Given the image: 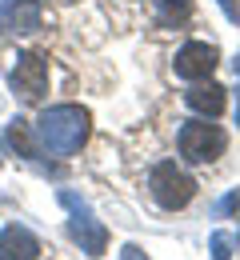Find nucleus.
<instances>
[{"mask_svg":"<svg viewBox=\"0 0 240 260\" xmlns=\"http://www.w3.org/2000/svg\"><path fill=\"white\" fill-rule=\"evenodd\" d=\"M4 140L24 156V160H36L40 156V144H36V132H32V124L28 120H12L8 124V132H4Z\"/></svg>","mask_w":240,"mask_h":260,"instance_id":"nucleus-10","label":"nucleus"},{"mask_svg":"<svg viewBox=\"0 0 240 260\" xmlns=\"http://www.w3.org/2000/svg\"><path fill=\"white\" fill-rule=\"evenodd\" d=\"M12 92L20 100H36L44 96V88H48V60L40 56V52H24V56H16V64H12Z\"/></svg>","mask_w":240,"mask_h":260,"instance_id":"nucleus-5","label":"nucleus"},{"mask_svg":"<svg viewBox=\"0 0 240 260\" xmlns=\"http://www.w3.org/2000/svg\"><path fill=\"white\" fill-rule=\"evenodd\" d=\"M184 104L200 116H220L224 112V88L220 84H196V88L184 92Z\"/></svg>","mask_w":240,"mask_h":260,"instance_id":"nucleus-9","label":"nucleus"},{"mask_svg":"<svg viewBox=\"0 0 240 260\" xmlns=\"http://www.w3.org/2000/svg\"><path fill=\"white\" fill-rule=\"evenodd\" d=\"M236 76H240V56H236ZM236 124H240V100H236Z\"/></svg>","mask_w":240,"mask_h":260,"instance_id":"nucleus-16","label":"nucleus"},{"mask_svg":"<svg viewBox=\"0 0 240 260\" xmlns=\"http://www.w3.org/2000/svg\"><path fill=\"white\" fill-rule=\"evenodd\" d=\"M176 140H180V156L188 164H212L216 156H224V148H228V136L216 124H208V120H188Z\"/></svg>","mask_w":240,"mask_h":260,"instance_id":"nucleus-2","label":"nucleus"},{"mask_svg":"<svg viewBox=\"0 0 240 260\" xmlns=\"http://www.w3.org/2000/svg\"><path fill=\"white\" fill-rule=\"evenodd\" d=\"M152 12L160 28H180L192 16V0H152Z\"/></svg>","mask_w":240,"mask_h":260,"instance_id":"nucleus-11","label":"nucleus"},{"mask_svg":"<svg viewBox=\"0 0 240 260\" xmlns=\"http://www.w3.org/2000/svg\"><path fill=\"white\" fill-rule=\"evenodd\" d=\"M32 132H36L40 152H48V156H72V152H80V144L88 136V112L80 104L44 108L40 120L32 124Z\"/></svg>","mask_w":240,"mask_h":260,"instance_id":"nucleus-1","label":"nucleus"},{"mask_svg":"<svg viewBox=\"0 0 240 260\" xmlns=\"http://www.w3.org/2000/svg\"><path fill=\"white\" fill-rule=\"evenodd\" d=\"M120 260H148V256H144V248H136V244H124Z\"/></svg>","mask_w":240,"mask_h":260,"instance_id":"nucleus-15","label":"nucleus"},{"mask_svg":"<svg viewBox=\"0 0 240 260\" xmlns=\"http://www.w3.org/2000/svg\"><path fill=\"white\" fill-rule=\"evenodd\" d=\"M40 240L24 224H8L0 232V260H36Z\"/></svg>","mask_w":240,"mask_h":260,"instance_id":"nucleus-8","label":"nucleus"},{"mask_svg":"<svg viewBox=\"0 0 240 260\" xmlns=\"http://www.w3.org/2000/svg\"><path fill=\"white\" fill-rule=\"evenodd\" d=\"M0 20L12 32H36L44 20V8L40 0H0Z\"/></svg>","mask_w":240,"mask_h":260,"instance_id":"nucleus-7","label":"nucleus"},{"mask_svg":"<svg viewBox=\"0 0 240 260\" xmlns=\"http://www.w3.org/2000/svg\"><path fill=\"white\" fill-rule=\"evenodd\" d=\"M60 204L72 212V216H68V232H72V240L80 244V252L100 256L104 248H108V228L88 212V204H84L76 192H60Z\"/></svg>","mask_w":240,"mask_h":260,"instance_id":"nucleus-3","label":"nucleus"},{"mask_svg":"<svg viewBox=\"0 0 240 260\" xmlns=\"http://www.w3.org/2000/svg\"><path fill=\"white\" fill-rule=\"evenodd\" d=\"M228 212H236V216H240V192H228L220 204H216V216H228Z\"/></svg>","mask_w":240,"mask_h":260,"instance_id":"nucleus-13","label":"nucleus"},{"mask_svg":"<svg viewBox=\"0 0 240 260\" xmlns=\"http://www.w3.org/2000/svg\"><path fill=\"white\" fill-rule=\"evenodd\" d=\"M176 76H184V80H204L208 72L216 68V48L212 44H200V40H188L180 52H176Z\"/></svg>","mask_w":240,"mask_h":260,"instance_id":"nucleus-6","label":"nucleus"},{"mask_svg":"<svg viewBox=\"0 0 240 260\" xmlns=\"http://www.w3.org/2000/svg\"><path fill=\"white\" fill-rule=\"evenodd\" d=\"M232 256V236L228 232H212V260H228Z\"/></svg>","mask_w":240,"mask_h":260,"instance_id":"nucleus-12","label":"nucleus"},{"mask_svg":"<svg viewBox=\"0 0 240 260\" xmlns=\"http://www.w3.org/2000/svg\"><path fill=\"white\" fill-rule=\"evenodd\" d=\"M4 156H8V152H4V136H0V164H4Z\"/></svg>","mask_w":240,"mask_h":260,"instance_id":"nucleus-17","label":"nucleus"},{"mask_svg":"<svg viewBox=\"0 0 240 260\" xmlns=\"http://www.w3.org/2000/svg\"><path fill=\"white\" fill-rule=\"evenodd\" d=\"M220 8H224V16L232 20V24H240V0H216Z\"/></svg>","mask_w":240,"mask_h":260,"instance_id":"nucleus-14","label":"nucleus"},{"mask_svg":"<svg viewBox=\"0 0 240 260\" xmlns=\"http://www.w3.org/2000/svg\"><path fill=\"white\" fill-rule=\"evenodd\" d=\"M148 192H152V200H156L164 212H176V208H184V204L196 196V184H192V176H184L172 160H164V164L152 168Z\"/></svg>","mask_w":240,"mask_h":260,"instance_id":"nucleus-4","label":"nucleus"},{"mask_svg":"<svg viewBox=\"0 0 240 260\" xmlns=\"http://www.w3.org/2000/svg\"><path fill=\"white\" fill-rule=\"evenodd\" d=\"M236 240H240V232H236Z\"/></svg>","mask_w":240,"mask_h":260,"instance_id":"nucleus-18","label":"nucleus"}]
</instances>
